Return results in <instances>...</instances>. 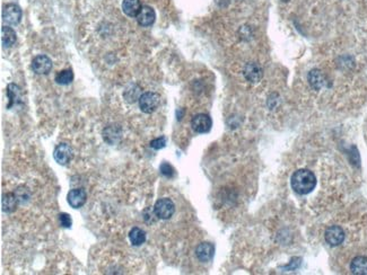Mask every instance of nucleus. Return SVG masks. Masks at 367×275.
Returning <instances> with one entry per match:
<instances>
[{
    "label": "nucleus",
    "instance_id": "f257e3e1",
    "mask_svg": "<svg viewBox=\"0 0 367 275\" xmlns=\"http://www.w3.org/2000/svg\"><path fill=\"white\" fill-rule=\"evenodd\" d=\"M315 185H317V178H315L312 171L307 169H300L293 174L292 187L297 194H309L314 190Z\"/></svg>",
    "mask_w": 367,
    "mask_h": 275
},
{
    "label": "nucleus",
    "instance_id": "f03ea898",
    "mask_svg": "<svg viewBox=\"0 0 367 275\" xmlns=\"http://www.w3.org/2000/svg\"><path fill=\"white\" fill-rule=\"evenodd\" d=\"M175 212V205L172 200L170 198H161L158 200L156 203H155L154 206V213L155 216L159 219H163V220H167L171 217L173 216Z\"/></svg>",
    "mask_w": 367,
    "mask_h": 275
},
{
    "label": "nucleus",
    "instance_id": "7ed1b4c3",
    "mask_svg": "<svg viewBox=\"0 0 367 275\" xmlns=\"http://www.w3.org/2000/svg\"><path fill=\"white\" fill-rule=\"evenodd\" d=\"M159 95L153 91H148V93L142 94L139 97V107L143 112V113L150 114L153 112L156 111V109L159 105Z\"/></svg>",
    "mask_w": 367,
    "mask_h": 275
},
{
    "label": "nucleus",
    "instance_id": "20e7f679",
    "mask_svg": "<svg viewBox=\"0 0 367 275\" xmlns=\"http://www.w3.org/2000/svg\"><path fill=\"white\" fill-rule=\"evenodd\" d=\"M22 19V9L15 3H8L3 6L2 9V21L10 24V25H17Z\"/></svg>",
    "mask_w": 367,
    "mask_h": 275
},
{
    "label": "nucleus",
    "instance_id": "39448f33",
    "mask_svg": "<svg viewBox=\"0 0 367 275\" xmlns=\"http://www.w3.org/2000/svg\"><path fill=\"white\" fill-rule=\"evenodd\" d=\"M32 69L38 75H46L52 69V61L45 54L37 55L32 61Z\"/></svg>",
    "mask_w": 367,
    "mask_h": 275
},
{
    "label": "nucleus",
    "instance_id": "423d86ee",
    "mask_svg": "<svg viewBox=\"0 0 367 275\" xmlns=\"http://www.w3.org/2000/svg\"><path fill=\"white\" fill-rule=\"evenodd\" d=\"M191 126L198 133H207L209 132L211 126H213V121L209 115L207 114H197L194 115L192 121H191Z\"/></svg>",
    "mask_w": 367,
    "mask_h": 275
},
{
    "label": "nucleus",
    "instance_id": "0eeeda50",
    "mask_svg": "<svg viewBox=\"0 0 367 275\" xmlns=\"http://www.w3.org/2000/svg\"><path fill=\"white\" fill-rule=\"evenodd\" d=\"M53 157L59 165H67L73 158V150L66 143H60V145L55 147Z\"/></svg>",
    "mask_w": 367,
    "mask_h": 275
},
{
    "label": "nucleus",
    "instance_id": "6e6552de",
    "mask_svg": "<svg viewBox=\"0 0 367 275\" xmlns=\"http://www.w3.org/2000/svg\"><path fill=\"white\" fill-rule=\"evenodd\" d=\"M87 200V194L85 190L83 189H74L69 191L67 195V201L69 205L74 209H79L85 204Z\"/></svg>",
    "mask_w": 367,
    "mask_h": 275
},
{
    "label": "nucleus",
    "instance_id": "1a4fd4ad",
    "mask_svg": "<svg viewBox=\"0 0 367 275\" xmlns=\"http://www.w3.org/2000/svg\"><path fill=\"white\" fill-rule=\"evenodd\" d=\"M325 241L330 246H339L345 240V233L342 228L338 226H332L325 231Z\"/></svg>",
    "mask_w": 367,
    "mask_h": 275
},
{
    "label": "nucleus",
    "instance_id": "9d476101",
    "mask_svg": "<svg viewBox=\"0 0 367 275\" xmlns=\"http://www.w3.org/2000/svg\"><path fill=\"white\" fill-rule=\"evenodd\" d=\"M155 18H156L155 10L149 6H142L139 14L137 15L138 24L145 27L150 26L155 22Z\"/></svg>",
    "mask_w": 367,
    "mask_h": 275
},
{
    "label": "nucleus",
    "instance_id": "9b49d317",
    "mask_svg": "<svg viewBox=\"0 0 367 275\" xmlns=\"http://www.w3.org/2000/svg\"><path fill=\"white\" fill-rule=\"evenodd\" d=\"M215 254V247L210 242H201L200 245L195 249V255H197L198 260L200 262H209L211 258L214 257Z\"/></svg>",
    "mask_w": 367,
    "mask_h": 275
},
{
    "label": "nucleus",
    "instance_id": "f8f14e48",
    "mask_svg": "<svg viewBox=\"0 0 367 275\" xmlns=\"http://www.w3.org/2000/svg\"><path fill=\"white\" fill-rule=\"evenodd\" d=\"M19 202L17 200L15 193H6L2 195L1 198V205H2V211L7 213H11L17 209V205Z\"/></svg>",
    "mask_w": 367,
    "mask_h": 275
},
{
    "label": "nucleus",
    "instance_id": "ddd939ff",
    "mask_svg": "<svg viewBox=\"0 0 367 275\" xmlns=\"http://www.w3.org/2000/svg\"><path fill=\"white\" fill-rule=\"evenodd\" d=\"M244 76L251 82H258L262 78V69L257 63H249L244 69Z\"/></svg>",
    "mask_w": 367,
    "mask_h": 275
},
{
    "label": "nucleus",
    "instance_id": "4468645a",
    "mask_svg": "<svg viewBox=\"0 0 367 275\" xmlns=\"http://www.w3.org/2000/svg\"><path fill=\"white\" fill-rule=\"evenodd\" d=\"M141 5L139 0H123L122 9L125 14L129 17H137L139 11L141 9Z\"/></svg>",
    "mask_w": 367,
    "mask_h": 275
},
{
    "label": "nucleus",
    "instance_id": "2eb2a0df",
    "mask_svg": "<svg viewBox=\"0 0 367 275\" xmlns=\"http://www.w3.org/2000/svg\"><path fill=\"white\" fill-rule=\"evenodd\" d=\"M350 270L354 274L364 275L367 274V257L358 256L354 258L352 264H350Z\"/></svg>",
    "mask_w": 367,
    "mask_h": 275
},
{
    "label": "nucleus",
    "instance_id": "dca6fc26",
    "mask_svg": "<svg viewBox=\"0 0 367 275\" xmlns=\"http://www.w3.org/2000/svg\"><path fill=\"white\" fill-rule=\"evenodd\" d=\"M309 81H310V85L317 90L321 89L325 83L324 77H323L321 71L318 69H314L309 74Z\"/></svg>",
    "mask_w": 367,
    "mask_h": 275
},
{
    "label": "nucleus",
    "instance_id": "f3484780",
    "mask_svg": "<svg viewBox=\"0 0 367 275\" xmlns=\"http://www.w3.org/2000/svg\"><path fill=\"white\" fill-rule=\"evenodd\" d=\"M16 42V33L11 27L3 26L1 29V43L3 47H10Z\"/></svg>",
    "mask_w": 367,
    "mask_h": 275
},
{
    "label": "nucleus",
    "instance_id": "a211bd4d",
    "mask_svg": "<svg viewBox=\"0 0 367 275\" xmlns=\"http://www.w3.org/2000/svg\"><path fill=\"white\" fill-rule=\"evenodd\" d=\"M129 239L134 246H140L146 241V233L138 227H135L130 230Z\"/></svg>",
    "mask_w": 367,
    "mask_h": 275
},
{
    "label": "nucleus",
    "instance_id": "6ab92c4d",
    "mask_svg": "<svg viewBox=\"0 0 367 275\" xmlns=\"http://www.w3.org/2000/svg\"><path fill=\"white\" fill-rule=\"evenodd\" d=\"M74 80V73L70 69H65L59 71L55 75V81L59 85H69V83Z\"/></svg>",
    "mask_w": 367,
    "mask_h": 275
},
{
    "label": "nucleus",
    "instance_id": "aec40b11",
    "mask_svg": "<svg viewBox=\"0 0 367 275\" xmlns=\"http://www.w3.org/2000/svg\"><path fill=\"white\" fill-rule=\"evenodd\" d=\"M15 194H16V196H17V200L19 202V204H24V203L29 202L30 197H31L30 191L24 186H19L17 191L15 192Z\"/></svg>",
    "mask_w": 367,
    "mask_h": 275
},
{
    "label": "nucleus",
    "instance_id": "412c9836",
    "mask_svg": "<svg viewBox=\"0 0 367 275\" xmlns=\"http://www.w3.org/2000/svg\"><path fill=\"white\" fill-rule=\"evenodd\" d=\"M7 95H8V97H9V99H10V104L8 105V107H11V105H13L14 103L19 98V88H18V86L13 85V83L8 86Z\"/></svg>",
    "mask_w": 367,
    "mask_h": 275
},
{
    "label": "nucleus",
    "instance_id": "4be33fe9",
    "mask_svg": "<svg viewBox=\"0 0 367 275\" xmlns=\"http://www.w3.org/2000/svg\"><path fill=\"white\" fill-rule=\"evenodd\" d=\"M161 173L164 175L165 177L171 178L175 175V170L170 164H167V162H163V164L161 165Z\"/></svg>",
    "mask_w": 367,
    "mask_h": 275
},
{
    "label": "nucleus",
    "instance_id": "5701e85b",
    "mask_svg": "<svg viewBox=\"0 0 367 275\" xmlns=\"http://www.w3.org/2000/svg\"><path fill=\"white\" fill-rule=\"evenodd\" d=\"M59 222H60V225L63 228H70L71 225H73V220H71L69 214L67 213H61L59 216Z\"/></svg>",
    "mask_w": 367,
    "mask_h": 275
},
{
    "label": "nucleus",
    "instance_id": "b1692460",
    "mask_svg": "<svg viewBox=\"0 0 367 275\" xmlns=\"http://www.w3.org/2000/svg\"><path fill=\"white\" fill-rule=\"evenodd\" d=\"M165 146H166V139L164 137L154 139V140L150 142V147H151V148L156 149V150L164 148Z\"/></svg>",
    "mask_w": 367,
    "mask_h": 275
},
{
    "label": "nucleus",
    "instance_id": "393cba45",
    "mask_svg": "<svg viewBox=\"0 0 367 275\" xmlns=\"http://www.w3.org/2000/svg\"><path fill=\"white\" fill-rule=\"evenodd\" d=\"M282 1H288V0H282Z\"/></svg>",
    "mask_w": 367,
    "mask_h": 275
}]
</instances>
